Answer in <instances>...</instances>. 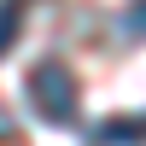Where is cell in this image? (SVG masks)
Returning <instances> with one entry per match:
<instances>
[{
  "mask_svg": "<svg viewBox=\"0 0 146 146\" xmlns=\"http://www.w3.org/2000/svg\"><path fill=\"white\" fill-rule=\"evenodd\" d=\"M18 29H23V0H0V58L18 47Z\"/></svg>",
  "mask_w": 146,
  "mask_h": 146,
  "instance_id": "cell-3",
  "label": "cell"
},
{
  "mask_svg": "<svg viewBox=\"0 0 146 146\" xmlns=\"http://www.w3.org/2000/svg\"><path fill=\"white\" fill-rule=\"evenodd\" d=\"M0 146H23V135H18V123H12L6 105H0Z\"/></svg>",
  "mask_w": 146,
  "mask_h": 146,
  "instance_id": "cell-5",
  "label": "cell"
},
{
  "mask_svg": "<svg viewBox=\"0 0 146 146\" xmlns=\"http://www.w3.org/2000/svg\"><path fill=\"white\" fill-rule=\"evenodd\" d=\"M94 140L100 146H146V111H123V117H105L100 129H94Z\"/></svg>",
  "mask_w": 146,
  "mask_h": 146,
  "instance_id": "cell-2",
  "label": "cell"
},
{
  "mask_svg": "<svg viewBox=\"0 0 146 146\" xmlns=\"http://www.w3.org/2000/svg\"><path fill=\"white\" fill-rule=\"evenodd\" d=\"M123 29L135 35V41H146V0H129L123 6Z\"/></svg>",
  "mask_w": 146,
  "mask_h": 146,
  "instance_id": "cell-4",
  "label": "cell"
},
{
  "mask_svg": "<svg viewBox=\"0 0 146 146\" xmlns=\"http://www.w3.org/2000/svg\"><path fill=\"white\" fill-rule=\"evenodd\" d=\"M23 94H29V105L41 111V123L53 129H70L76 123V70L64 64V58H41V64L29 70V82H23Z\"/></svg>",
  "mask_w": 146,
  "mask_h": 146,
  "instance_id": "cell-1",
  "label": "cell"
}]
</instances>
